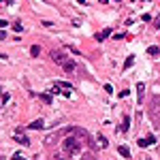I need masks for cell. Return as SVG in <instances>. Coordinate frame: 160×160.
<instances>
[{"label":"cell","mask_w":160,"mask_h":160,"mask_svg":"<svg viewBox=\"0 0 160 160\" xmlns=\"http://www.w3.org/2000/svg\"><path fill=\"white\" fill-rule=\"evenodd\" d=\"M13 30H15V32H21V30H24V26H21L19 21H15V24H13Z\"/></svg>","instance_id":"cell-16"},{"label":"cell","mask_w":160,"mask_h":160,"mask_svg":"<svg viewBox=\"0 0 160 160\" xmlns=\"http://www.w3.org/2000/svg\"><path fill=\"white\" fill-rule=\"evenodd\" d=\"M28 128H32V130H41V128H45V122H43V120H34V122L28 124Z\"/></svg>","instance_id":"cell-7"},{"label":"cell","mask_w":160,"mask_h":160,"mask_svg":"<svg viewBox=\"0 0 160 160\" xmlns=\"http://www.w3.org/2000/svg\"><path fill=\"white\" fill-rule=\"evenodd\" d=\"M158 122H160V120H158Z\"/></svg>","instance_id":"cell-31"},{"label":"cell","mask_w":160,"mask_h":160,"mask_svg":"<svg viewBox=\"0 0 160 160\" xmlns=\"http://www.w3.org/2000/svg\"><path fill=\"white\" fill-rule=\"evenodd\" d=\"M152 115L156 120H160V98H154V103H152Z\"/></svg>","instance_id":"cell-4"},{"label":"cell","mask_w":160,"mask_h":160,"mask_svg":"<svg viewBox=\"0 0 160 160\" xmlns=\"http://www.w3.org/2000/svg\"><path fill=\"white\" fill-rule=\"evenodd\" d=\"M49 58H51L56 64H60V66H62V64L68 60V58H66V54H64L62 49H51V51H49Z\"/></svg>","instance_id":"cell-3"},{"label":"cell","mask_w":160,"mask_h":160,"mask_svg":"<svg viewBox=\"0 0 160 160\" xmlns=\"http://www.w3.org/2000/svg\"><path fill=\"white\" fill-rule=\"evenodd\" d=\"M132 62H134V56H128V58H126V62H124V68H130V66H132Z\"/></svg>","instance_id":"cell-15"},{"label":"cell","mask_w":160,"mask_h":160,"mask_svg":"<svg viewBox=\"0 0 160 160\" xmlns=\"http://www.w3.org/2000/svg\"><path fill=\"white\" fill-rule=\"evenodd\" d=\"M62 66H64V71H66V73H73V71H75V68H77V64H75V60H71V58H68V60H66V62H64Z\"/></svg>","instance_id":"cell-6"},{"label":"cell","mask_w":160,"mask_h":160,"mask_svg":"<svg viewBox=\"0 0 160 160\" xmlns=\"http://www.w3.org/2000/svg\"><path fill=\"white\" fill-rule=\"evenodd\" d=\"M143 98H145V85L143 83H137V100L143 103Z\"/></svg>","instance_id":"cell-5"},{"label":"cell","mask_w":160,"mask_h":160,"mask_svg":"<svg viewBox=\"0 0 160 160\" xmlns=\"http://www.w3.org/2000/svg\"><path fill=\"white\" fill-rule=\"evenodd\" d=\"M137 143H139V147H147V145H149V143H147V139H139Z\"/></svg>","instance_id":"cell-17"},{"label":"cell","mask_w":160,"mask_h":160,"mask_svg":"<svg viewBox=\"0 0 160 160\" xmlns=\"http://www.w3.org/2000/svg\"><path fill=\"white\" fill-rule=\"evenodd\" d=\"M0 160H2V158H0Z\"/></svg>","instance_id":"cell-30"},{"label":"cell","mask_w":160,"mask_h":160,"mask_svg":"<svg viewBox=\"0 0 160 160\" xmlns=\"http://www.w3.org/2000/svg\"><path fill=\"white\" fill-rule=\"evenodd\" d=\"M118 152H120L124 158H130V149H128L126 145H120V147H118Z\"/></svg>","instance_id":"cell-9"},{"label":"cell","mask_w":160,"mask_h":160,"mask_svg":"<svg viewBox=\"0 0 160 160\" xmlns=\"http://www.w3.org/2000/svg\"><path fill=\"white\" fill-rule=\"evenodd\" d=\"M0 2H5V0H0Z\"/></svg>","instance_id":"cell-28"},{"label":"cell","mask_w":160,"mask_h":160,"mask_svg":"<svg viewBox=\"0 0 160 160\" xmlns=\"http://www.w3.org/2000/svg\"><path fill=\"white\" fill-rule=\"evenodd\" d=\"M128 126H130V118H128V115H124V122H122V130L126 132V130H128Z\"/></svg>","instance_id":"cell-13"},{"label":"cell","mask_w":160,"mask_h":160,"mask_svg":"<svg viewBox=\"0 0 160 160\" xmlns=\"http://www.w3.org/2000/svg\"><path fill=\"white\" fill-rule=\"evenodd\" d=\"M41 98H43V100H45V103H47V105H49V103H51V94H43V96H41Z\"/></svg>","instance_id":"cell-19"},{"label":"cell","mask_w":160,"mask_h":160,"mask_svg":"<svg viewBox=\"0 0 160 160\" xmlns=\"http://www.w3.org/2000/svg\"><path fill=\"white\" fill-rule=\"evenodd\" d=\"M81 160H92V158H90V156H81Z\"/></svg>","instance_id":"cell-26"},{"label":"cell","mask_w":160,"mask_h":160,"mask_svg":"<svg viewBox=\"0 0 160 160\" xmlns=\"http://www.w3.org/2000/svg\"><path fill=\"white\" fill-rule=\"evenodd\" d=\"M147 54H149V56H160V47H156V45H152V47L147 49Z\"/></svg>","instance_id":"cell-10"},{"label":"cell","mask_w":160,"mask_h":160,"mask_svg":"<svg viewBox=\"0 0 160 160\" xmlns=\"http://www.w3.org/2000/svg\"><path fill=\"white\" fill-rule=\"evenodd\" d=\"M13 160H26V158L21 156V154H13Z\"/></svg>","instance_id":"cell-22"},{"label":"cell","mask_w":160,"mask_h":160,"mask_svg":"<svg viewBox=\"0 0 160 160\" xmlns=\"http://www.w3.org/2000/svg\"><path fill=\"white\" fill-rule=\"evenodd\" d=\"M105 92H109V94H113V88H111L109 83H105Z\"/></svg>","instance_id":"cell-21"},{"label":"cell","mask_w":160,"mask_h":160,"mask_svg":"<svg viewBox=\"0 0 160 160\" xmlns=\"http://www.w3.org/2000/svg\"><path fill=\"white\" fill-rule=\"evenodd\" d=\"M13 141H17L19 145H30V139L24 134V128H17V130H13Z\"/></svg>","instance_id":"cell-2"},{"label":"cell","mask_w":160,"mask_h":160,"mask_svg":"<svg viewBox=\"0 0 160 160\" xmlns=\"http://www.w3.org/2000/svg\"><path fill=\"white\" fill-rule=\"evenodd\" d=\"M62 147H64V152H66L68 156H77V154H81V143H79V139H75L73 134L64 137Z\"/></svg>","instance_id":"cell-1"},{"label":"cell","mask_w":160,"mask_h":160,"mask_svg":"<svg viewBox=\"0 0 160 160\" xmlns=\"http://www.w3.org/2000/svg\"><path fill=\"white\" fill-rule=\"evenodd\" d=\"M38 54H41V47H38V45H32V47H30V56H34V58H36Z\"/></svg>","instance_id":"cell-12"},{"label":"cell","mask_w":160,"mask_h":160,"mask_svg":"<svg viewBox=\"0 0 160 160\" xmlns=\"http://www.w3.org/2000/svg\"><path fill=\"white\" fill-rule=\"evenodd\" d=\"M154 28H156V30H160V19H156V21H154Z\"/></svg>","instance_id":"cell-24"},{"label":"cell","mask_w":160,"mask_h":160,"mask_svg":"<svg viewBox=\"0 0 160 160\" xmlns=\"http://www.w3.org/2000/svg\"><path fill=\"white\" fill-rule=\"evenodd\" d=\"M145 139H147V143H149V145H154V143H156V137H154V134H149V137H145Z\"/></svg>","instance_id":"cell-18"},{"label":"cell","mask_w":160,"mask_h":160,"mask_svg":"<svg viewBox=\"0 0 160 160\" xmlns=\"http://www.w3.org/2000/svg\"><path fill=\"white\" fill-rule=\"evenodd\" d=\"M5 36H7V34H5V30H0V41H5Z\"/></svg>","instance_id":"cell-25"},{"label":"cell","mask_w":160,"mask_h":160,"mask_svg":"<svg viewBox=\"0 0 160 160\" xmlns=\"http://www.w3.org/2000/svg\"><path fill=\"white\" fill-rule=\"evenodd\" d=\"M109 34H111V30H109V28H105L103 32H98V34H96V41H105Z\"/></svg>","instance_id":"cell-8"},{"label":"cell","mask_w":160,"mask_h":160,"mask_svg":"<svg viewBox=\"0 0 160 160\" xmlns=\"http://www.w3.org/2000/svg\"><path fill=\"white\" fill-rule=\"evenodd\" d=\"M54 160H68V158H64L62 154H56V156H54Z\"/></svg>","instance_id":"cell-23"},{"label":"cell","mask_w":160,"mask_h":160,"mask_svg":"<svg viewBox=\"0 0 160 160\" xmlns=\"http://www.w3.org/2000/svg\"><path fill=\"white\" fill-rule=\"evenodd\" d=\"M143 2H147V0H143Z\"/></svg>","instance_id":"cell-29"},{"label":"cell","mask_w":160,"mask_h":160,"mask_svg":"<svg viewBox=\"0 0 160 160\" xmlns=\"http://www.w3.org/2000/svg\"><path fill=\"white\" fill-rule=\"evenodd\" d=\"M9 26V21H5V19H0V30H5Z\"/></svg>","instance_id":"cell-20"},{"label":"cell","mask_w":160,"mask_h":160,"mask_svg":"<svg viewBox=\"0 0 160 160\" xmlns=\"http://www.w3.org/2000/svg\"><path fill=\"white\" fill-rule=\"evenodd\" d=\"M9 100H11V94H9V92H5L2 96H0V105H7Z\"/></svg>","instance_id":"cell-11"},{"label":"cell","mask_w":160,"mask_h":160,"mask_svg":"<svg viewBox=\"0 0 160 160\" xmlns=\"http://www.w3.org/2000/svg\"><path fill=\"white\" fill-rule=\"evenodd\" d=\"M77 2H79V5H83V2H85V0H77Z\"/></svg>","instance_id":"cell-27"},{"label":"cell","mask_w":160,"mask_h":160,"mask_svg":"<svg viewBox=\"0 0 160 160\" xmlns=\"http://www.w3.org/2000/svg\"><path fill=\"white\" fill-rule=\"evenodd\" d=\"M98 145H100L103 149H105V147L109 145V143H107V139H105V137H103V134H98Z\"/></svg>","instance_id":"cell-14"}]
</instances>
